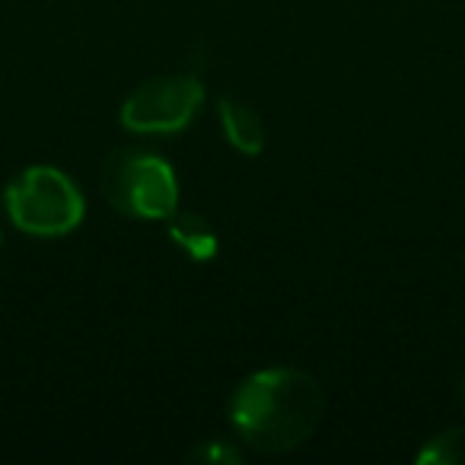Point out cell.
<instances>
[{
	"instance_id": "3957f363",
	"label": "cell",
	"mask_w": 465,
	"mask_h": 465,
	"mask_svg": "<svg viewBox=\"0 0 465 465\" xmlns=\"http://www.w3.org/2000/svg\"><path fill=\"white\" fill-rule=\"evenodd\" d=\"M103 192L124 217L169 220L179 207V185L169 163L143 150H115L103 166Z\"/></svg>"
},
{
	"instance_id": "277c9868",
	"label": "cell",
	"mask_w": 465,
	"mask_h": 465,
	"mask_svg": "<svg viewBox=\"0 0 465 465\" xmlns=\"http://www.w3.org/2000/svg\"><path fill=\"white\" fill-rule=\"evenodd\" d=\"M204 86L198 77H160L137 86L122 105V124L134 134H175L201 109Z\"/></svg>"
},
{
	"instance_id": "7a4b0ae2",
	"label": "cell",
	"mask_w": 465,
	"mask_h": 465,
	"mask_svg": "<svg viewBox=\"0 0 465 465\" xmlns=\"http://www.w3.org/2000/svg\"><path fill=\"white\" fill-rule=\"evenodd\" d=\"M7 213L16 230L42 240L67 236L84 220V194L54 166H33L7 188Z\"/></svg>"
},
{
	"instance_id": "8992f818",
	"label": "cell",
	"mask_w": 465,
	"mask_h": 465,
	"mask_svg": "<svg viewBox=\"0 0 465 465\" xmlns=\"http://www.w3.org/2000/svg\"><path fill=\"white\" fill-rule=\"evenodd\" d=\"M173 226H169V236L173 242L188 252L194 262H211L217 255V236H213L211 223L198 213H173Z\"/></svg>"
},
{
	"instance_id": "5b68a950",
	"label": "cell",
	"mask_w": 465,
	"mask_h": 465,
	"mask_svg": "<svg viewBox=\"0 0 465 465\" xmlns=\"http://www.w3.org/2000/svg\"><path fill=\"white\" fill-rule=\"evenodd\" d=\"M220 124H223L226 141L240 150V153L259 156L265 150V124L240 99H230V96L220 99Z\"/></svg>"
},
{
	"instance_id": "6da1fadb",
	"label": "cell",
	"mask_w": 465,
	"mask_h": 465,
	"mask_svg": "<svg viewBox=\"0 0 465 465\" xmlns=\"http://www.w3.org/2000/svg\"><path fill=\"white\" fill-rule=\"evenodd\" d=\"M322 389L297 367L252 373L232 395L230 420L246 446L259 452H291L312 437L322 420Z\"/></svg>"
},
{
	"instance_id": "52a82bcc",
	"label": "cell",
	"mask_w": 465,
	"mask_h": 465,
	"mask_svg": "<svg viewBox=\"0 0 465 465\" xmlns=\"http://www.w3.org/2000/svg\"><path fill=\"white\" fill-rule=\"evenodd\" d=\"M420 465H465V427H452L433 437L418 452Z\"/></svg>"
},
{
	"instance_id": "ba28073f",
	"label": "cell",
	"mask_w": 465,
	"mask_h": 465,
	"mask_svg": "<svg viewBox=\"0 0 465 465\" xmlns=\"http://www.w3.org/2000/svg\"><path fill=\"white\" fill-rule=\"evenodd\" d=\"M192 462H207V465H232V462H242V452L240 450H232V446L226 443H211V446H201V450H194Z\"/></svg>"
}]
</instances>
